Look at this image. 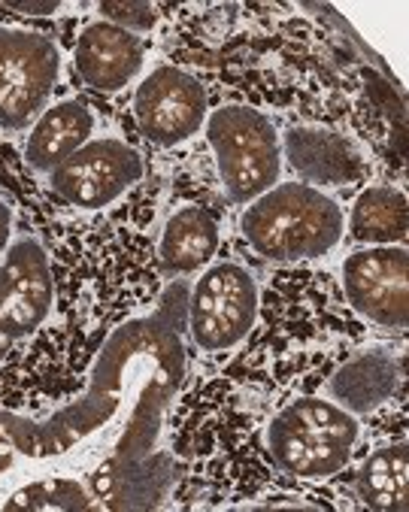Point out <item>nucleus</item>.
Here are the masks:
<instances>
[{
	"label": "nucleus",
	"instance_id": "39448f33",
	"mask_svg": "<svg viewBox=\"0 0 409 512\" xmlns=\"http://www.w3.org/2000/svg\"><path fill=\"white\" fill-rule=\"evenodd\" d=\"M261 313L255 273L240 261H213L188 282L185 337L200 355H225L249 340Z\"/></svg>",
	"mask_w": 409,
	"mask_h": 512
},
{
	"label": "nucleus",
	"instance_id": "6e6552de",
	"mask_svg": "<svg viewBox=\"0 0 409 512\" xmlns=\"http://www.w3.org/2000/svg\"><path fill=\"white\" fill-rule=\"evenodd\" d=\"M207 116L210 94L185 67L155 64L134 88L137 128L158 149H176L203 134Z\"/></svg>",
	"mask_w": 409,
	"mask_h": 512
},
{
	"label": "nucleus",
	"instance_id": "0eeeda50",
	"mask_svg": "<svg viewBox=\"0 0 409 512\" xmlns=\"http://www.w3.org/2000/svg\"><path fill=\"white\" fill-rule=\"evenodd\" d=\"M55 273L46 246L34 234H16L0 258V364L52 316Z\"/></svg>",
	"mask_w": 409,
	"mask_h": 512
},
{
	"label": "nucleus",
	"instance_id": "4468645a",
	"mask_svg": "<svg viewBox=\"0 0 409 512\" xmlns=\"http://www.w3.org/2000/svg\"><path fill=\"white\" fill-rule=\"evenodd\" d=\"M222 228L219 219L203 210L200 203H182L176 207L158 234V264L167 279H191L203 267L219 261Z\"/></svg>",
	"mask_w": 409,
	"mask_h": 512
},
{
	"label": "nucleus",
	"instance_id": "dca6fc26",
	"mask_svg": "<svg viewBox=\"0 0 409 512\" xmlns=\"http://www.w3.org/2000/svg\"><path fill=\"white\" fill-rule=\"evenodd\" d=\"M346 234L361 246H403L409 234V203L397 185H367L346 210Z\"/></svg>",
	"mask_w": 409,
	"mask_h": 512
},
{
	"label": "nucleus",
	"instance_id": "f257e3e1",
	"mask_svg": "<svg viewBox=\"0 0 409 512\" xmlns=\"http://www.w3.org/2000/svg\"><path fill=\"white\" fill-rule=\"evenodd\" d=\"M188 279L116 325L82 391L46 419L0 413V509H158L176 482L164 446L188 373Z\"/></svg>",
	"mask_w": 409,
	"mask_h": 512
},
{
	"label": "nucleus",
	"instance_id": "f8f14e48",
	"mask_svg": "<svg viewBox=\"0 0 409 512\" xmlns=\"http://www.w3.org/2000/svg\"><path fill=\"white\" fill-rule=\"evenodd\" d=\"M282 158L297 170V182L319 191L358 185L367 176L364 155L337 131L294 125L282 134Z\"/></svg>",
	"mask_w": 409,
	"mask_h": 512
},
{
	"label": "nucleus",
	"instance_id": "2eb2a0df",
	"mask_svg": "<svg viewBox=\"0 0 409 512\" xmlns=\"http://www.w3.org/2000/svg\"><path fill=\"white\" fill-rule=\"evenodd\" d=\"M94 113L76 97L49 104L25 134V161L34 173L58 170L73 152L94 137Z\"/></svg>",
	"mask_w": 409,
	"mask_h": 512
},
{
	"label": "nucleus",
	"instance_id": "a211bd4d",
	"mask_svg": "<svg viewBox=\"0 0 409 512\" xmlns=\"http://www.w3.org/2000/svg\"><path fill=\"white\" fill-rule=\"evenodd\" d=\"M97 13L100 19H107L137 37L149 34L155 25H158V10L152 4H146V0H110V4H97Z\"/></svg>",
	"mask_w": 409,
	"mask_h": 512
},
{
	"label": "nucleus",
	"instance_id": "f03ea898",
	"mask_svg": "<svg viewBox=\"0 0 409 512\" xmlns=\"http://www.w3.org/2000/svg\"><path fill=\"white\" fill-rule=\"evenodd\" d=\"M237 228L249 252L270 264L319 261L343 243L346 210L334 194L291 179L246 203Z\"/></svg>",
	"mask_w": 409,
	"mask_h": 512
},
{
	"label": "nucleus",
	"instance_id": "20e7f679",
	"mask_svg": "<svg viewBox=\"0 0 409 512\" xmlns=\"http://www.w3.org/2000/svg\"><path fill=\"white\" fill-rule=\"evenodd\" d=\"M219 182L234 207H246L276 182H282V134L276 122L246 104L210 110L203 125Z\"/></svg>",
	"mask_w": 409,
	"mask_h": 512
},
{
	"label": "nucleus",
	"instance_id": "423d86ee",
	"mask_svg": "<svg viewBox=\"0 0 409 512\" xmlns=\"http://www.w3.org/2000/svg\"><path fill=\"white\" fill-rule=\"evenodd\" d=\"M61 82L58 43L31 28L0 25V131H28Z\"/></svg>",
	"mask_w": 409,
	"mask_h": 512
},
{
	"label": "nucleus",
	"instance_id": "9b49d317",
	"mask_svg": "<svg viewBox=\"0 0 409 512\" xmlns=\"http://www.w3.org/2000/svg\"><path fill=\"white\" fill-rule=\"evenodd\" d=\"M146 67V40L107 22L91 19L73 43V73L91 94H119L134 85Z\"/></svg>",
	"mask_w": 409,
	"mask_h": 512
},
{
	"label": "nucleus",
	"instance_id": "1a4fd4ad",
	"mask_svg": "<svg viewBox=\"0 0 409 512\" xmlns=\"http://www.w3.org/2000/svg\"><path fill=\"white\" fill-rule=\"evenodd\" d=\"M146 176L143 155L119 137H91L58 170H52L49 188L70 207L97 213L119 203Z\"/></svg>",
	"mask_w": 409,
	"mask_h": 512
},
{
	"label": "nucleus",
	"instance_id": "ddd939ff",
	"mask_svg": "<svg viewBox=\"0 0 409 512\" xmlns=\"http://www.w3.org/2000/svg\"><path fill=\"white\" fill-rule=\"evenodd\" d=\"M400 382L403 358L385 343H370L337 367V373L328 379V397L361 419L382 409L397 394Z\"/></svg>",
	"mask_w": 409,
	"mask_h": 512
},
{
	"label": "nucleus",
	"instance_id": "6ab92c4d",
	"mask_svg": "<svg viewBox=\"0 0 409 512\" xmlns=\"http://www.w3.org/2000/svg\"><path fill=\"white\" fill-rule=\"evenodd\" d=\"M13 240H16V210L10 200L0 197V258L7 255Z\"/></svg>",
	"mask_w": 409,
	"mask_h": 512
},
{
	"label": "nucleus",
	"instance_id": "9d476101",
	"mask_svg": "<svg viewBox=\"0 0 409 512\" xmlns=\"http://www.w3.org/2000/svg\"><path fill=\"white\" fill-rule=\"evenodd\" d=\"M340 282L352 313L403 334L409 325V252L406 246H358L343 258Z\"/></svg>",
	"mask_w": 409,
	"mask_h": 512
},
{
	"label": "nucleus",
	"instance_id": "f3484780",
	"mask_svg": "<svg viewBox=\"0 0 409 512\" xmlns=\"http://www.w3.org/2000/svg\"><path fill=\"white\" fill-rule=\"evenodd\" d=\"M358 494L370 509L403 512L409 506V449L406 440L379 446L358 470Z\"/></svg>",
	"mask_w": 409,
	"mask_h": 512
},
{
	"label": "nucleus",
	"instance_id": "aec40b11",
	"mask_svg": "<svg viewBox=\"0 0 409 512\" xmlns=\"http://www.w3.org/2000/svg\"><path fill=\"white\" fill-rule=\"evenodd\" d=\"M7 10H13V13H25V16H37V19H43V16H55L64 4L61 0H43V4H22V0H7L4 4Z\"/></svg>",
	"mask_w": 409,
	"mask_h": 512
},
{
	"label": "nucleus",
	"instance_id": "7ed1b4c3",
	"mask_svg": "<svg viewBox=\"0 0 409 512\" xmlns=\"http://www.w3.org/2000/svg\"><path fill=\"white\" fill-rule=\"evenodd\" d=\"M361 443V419L325 394L282 403L264 428L270 461L300 482H328L343 473Z\"/></svg>",
	"mask_w": 409,
	"mask_h": 512
}]
</instances>
